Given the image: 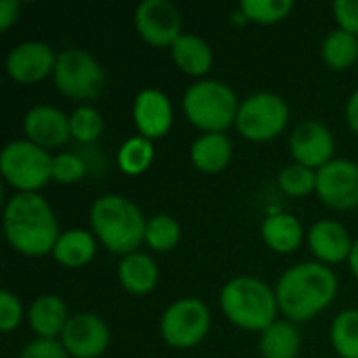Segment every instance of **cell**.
Instances as JSON below:
<instances>
[{
  "mask_svg": "<svg viewBox=\"0 0 358 358\" xmlns=\"http://www.w3.org/2000/svg\"><path fill=\"white\" fill-rule=\"evenodd\" d=\"M2 227L8 245L27 258L52 254L61 235L55 210L40 193H15L4 203Z\"/></svg>",
  "mask_w": 358,
  "mask_h": 358,
  "instance_id": "1",
  "label": "cell"
},
{
  "mask_svg": "<svg viewBox=\"0 0 358 358\" xmlns=\"http://www.w3.org/2000/svg\"><path fill=\"white\" fill-rule=\"evenodd\" d=\"M279 313L292 323H306L321 315L338 296L334 268L321 262H300L287 268L275 287Z\"/></svg>",
  "mask_w": 358,
  "mask_h": 358,
  "instance_id": "2",
  "label": "cell"
},
{
  "mask_svg": "<svg viewBox=\"0 0 358 358\" xmlns=\"http://www.w3.org/2000/svg\"><path fill=\"white\" fill-rule=\"evenodd\" d=\"M92 235L101 245L117 256L134 254L145 243L147 218L143 212L124 195H101L90 208Z\"/></svg>",
  "mask_w": 358,
  "mask_h": 358,
  "instance_id": "3",
  "label": "cell"
},
{
  "mask_svg": "<svg viewBox=\"0 0 358 358\" xmlns=\"http://www.w3.org/2000/svg\"><path fill=\"white\" fill-rule=\"evenodd\" d=\"M224 317L239 329L264 331L277 321L279 304L275 289L256 277H235L220 292Z\"/></svg>",
  "mask_w": 358,
  "mask_h": 358,
  "instance_id": "4",
  "label": "cell"
},
{
  "mask_svg": "<svg viewBox=\"0 0 358 358\" xmlns=\"http://www.w3.org/2000/svg\"><path fill=\"white\" fill-rule=\"evenodd\" d=\"M239 105L235 90L222 80H197L182 94L185 117L203 134L229 130L237 120Z\"/></svg>",
  "mask_w": 358,
  "mask_h": 358,
  "instance_id": "5",
  "label": "cell"
},
{
  "mask_svg": "<svg viewBox=\"0 0 358 358\" xmlns=\"http://www.w3.org/2000/svg\"><path fill=\"white\" fill-rule=\"evenodd\" d=\"M0 172L15 193H40L52 180V155L27 138H17L4 145Z\"/></svg>",
  "mask_w": 358,
  "mask_h": 358,
  "instance_id": "6",
  "label": "cell"
},
{
  "mask_svg": "<svg viewBox=\"0 0 358 358\" xmlns=\"http://www.w3.org/2000/svg\"><path fill=\"white\" fill-rule=\"evenodd\" d=\"M289 124V105L281 94L275 92H254L241 101L235 128L252 143H266L283 134Z\"/></svg>",
  "mask_w": 358,
  "mask_h": 358,
  "instance_id": "7",
  "label": "cell"
},
{
  "mask_svg": "<svg viewBox=\"0 0 358 358\" xmlns=\"http://www.w3.org/2000/svg\"><path fill=\"white\" fill-rule=\"evenodd\" d=\"M52 80L63 96L71 101H92L105 86V71L88 50L65 48L57 55Z\"/></svg>",
  "mask_w": 358,
  "mask_h": 358,
  "instance_id": "8",
  "label": "cell"
},
{
  "mask_svg": "<svg viewBox=\"0 0 358 358\" xmlns=\"http://www.w3.org/2000/svg\"><path fill=\"white\" fill-rule=\"evenodd\" d=\"M210 323L212 315L206 302L199 298H180L164 310L159 321V336L170 348L187 350L206 340Z\"/></svg>",
  "mask_w": 358,
  "mask_h": 358,
  "instance_id": "9",
  "label": "cell"
},
{
  "mask_svg": "<svg viewBox=\"0 0 358 358\" xmlns=\"http://www.w3.org/2000/svg\"><path fill=\"white\" fill-rule=\"evenodd\" d=\"M134 27L138 36L155 48H172L185 34L182 17L168 0H143L134 10Z\"/></svg>",
  "mask_w": 358,
  "mask_h": 358,
  "instance_id": "10",
  "label": "cell"
},
{
  "mask_svg": "<svg viewBox=\"0 0 358 358\" xmlns=\"http://www.w3.org/2000/svg\"><path fill=\"white\" fill-rule=\"evenodd\" d=\"M317 197L331 210L358 208V164L352 159L336 157L317 170Z\"/></svg>",
  "mask_w": 358,
  "mask_h": 358,
  "instance_id": "11",
  "label": "cell"
},
{
  "mask_svg": "<svg viewBox=\"0 0 358 358\" xmlns=\"http://www.w3.org/2000/svg\"><path fill=\"white\" fill-rule=\"evenodd\" d=\"M57 55L50 44L40 40L21 42L8 50L4 59L6 76L23 86L38 84L55 71Z\"/></svg>",
  "mask_w": 358,
  "mask_h": 358,
  "instance_id": "12",
  "label": "cell"
},
{
  "mask_svg": "<svg viewBox=\"0 0 358 358\" xmlns=\"http://www.w3.org/2000/svg\"><path fill=\"white\" fill-rule=\"evenodd\" d=\"M59 340L71 358H99L105 355L111 342V334L99 315L78 313L71 315Z\"/></svg>",
  "mask_w": 358,
  "mask_h": 358,
  "instance_id": "13",
  "label": "cell"
},
{
  "mask_svg": "<svg viewBox=\"0 0 358 358\" xmlns=\"http://www.w3.org/2000/svg\"><path fill=\"white\" fill-rule=\"evenodd\" d=\"M289 151L296 164H302L310 170H321L325 164L336 159V138L325 124L306 120L294 128L289 136Z\"/></svg>",
  "mask_w": 358,
  "mask_h": 358,
  "instance_id": "14",
  "label": "cell"
},
{
  "mask_svg": "<svg viewBox=\"0 0 358 358\" xmlns=\"http://www.w3.org/2000/svg\"><path fill=\"white\" fill-rule=\"evenodd\" d=\"M132 120L141 136L149 141L166 136L174 122V109L170 96L157 88L141 90L132 103Z\"/></svg>",
  "mask_w": 358,
  "mask_h": 358,
  "instance_id": "15",
  "label": "cell"
},
{
  "mask_svg": "<svg viewBox=\"0 0 358 358\" xmlns=\"http://www.w3.org/2000/svg\"><path fill=\"white\" fill-rule=\"evenodd\" d=\"M23 132L27 141L46 151L63 147L71 138L69 115L52 105H34L23 115Z\"/></svg>",
  "mask_w": 358,
  "mask_h": 358,
  "instance_id": "16",
  "label": "cell"
},
{
  "mask_svg": "<svg viewBox=\"0 0 358 358\" xmlns=\"http://www.w3.org/2000/svg\"><path fill=\"white\" fill-rule=\"evenodd\" d=\"M306 241H308V248H310L313 256L317 258V262L327 264V266L348 262L352 245H355L348 229L342 222L331 220V218L317 220L308 229Z\"/></svg>",
  "mask_w": 358,
  "mask_h": 358,
  "instance_id": "17",
  "label": "cell"
},
{
  "mask_svg": "<svg viewBox=\"0 0 358 358\" xmlns=\"http://www.w3.org/2000/svg\"><path fill=\"white\" fill-rule=\"evenodd\" d=\"M27 325L29 329L42 338V340H59L61 334L67 327V321L71 319L67 304L63 302V298L52 296V294H44L38 296L29 310H27Z\"/></svg>",
  "mask_w": 358,
  "mask_h": 358,
  "instance_id": "18",
  "label": "cell"
},
{
  "mask_svg": "<svg viewBox=\"0 0 358 358\" xmlns=\"http://www.w3.org/2000/svg\"><path fill=\"white\" fill-rule=\"evenodd\" d=\"M233 157V143L224 132L199 134L191 145V162L203 174L222 172Z\"/></svg>",
  "mask_w": 358,
  "mask_h": 358,
  "instance_id": "19",
  "label": "cell"
},
{
  "mask_svg": "<svg viewBox=\"0 0 358 358\" xmlns=\"http://www.w3.org/2000/svg\"><path fill=\"white\" fill-rule=\"evenodd\" d=\"M170 55H172L174 65L182 73L199 78V80H203V76L214 65V52H212L210 44L203 38H199L195 34H187V31L172 44Z\"/></svg>",
  "mask_w": 358,
  "mask_h": 358,
  "instance_id": "20",
  "label": "cell"
},
{
  "mask_svg": "<svg viewBox=\"0 0 358 358\" xmlns=\"http://www.w3.org/2000/svg\"><path fill=\"white\" fill-rule=\"evenodd\" d=\"M260 233H262V241L277 254L296 252L306 237L302 222L294 214H287V212L268 214L262 222Z\"/></svg>",
  "mask_w": 358,
  "mask_h": 358,
  "instance_id": "21",
  "label": "cell"
},
{
  "mask_svg": "<svg viewBox=\"0 0 358 358\" xmlns=\"http://www.w3.org/2000/svg\"><path fill=\"white\" fill-rule=\"evenodd\" d=\"M117 279L122 287L132 296H147L155 289L159 271L155 260L149 254L134 252L120 260L117 264Z\"/></svg>",
  "mask_w": 358,
  "mask_h": 358,
  "instance_id": "22",
  "label": "cell"
},
{
  "mask_svg": "<svg viewBox=\"0 0 358 358\" xmlns=\"http://www.w3.org/2000/svg\"><path fill=\"white\" fill-rule=\"evenodd\" d=\"M96 254V237L84 229L63 231L55 243L52 258L65 268H82L92 262Z\"/></svg>",
  "mask_w": 358,
  "mask_h": 358,
  "instance_id": "23",
  "label": "cell"
},
{
  "mask_svg": "<svg viewBox=\"0 0 358 358\" xmlns=\"http://www.w3.org/2000/svg\"><path fill=\"white\" fill-rule=\"evenodd\" d=\"M300 344L302 338L296 323L287 319H277L260 336V355L262 358H298Z\"/></svg>",
  "mask_w": 358,
  "mask_h": 358,
  "instance_id": "24",
  "label": "cell"
},
{
  "mask_svg": "<svg viewBox=\"0 0 358 358\" xmlns=\"http://www.w3.org/2000/svg\"><path fill=\"white\" fill-rule=\"evenodd\" d=\"M321 57L325 65L334 71L350 69L358 61V38L340 27L329 31L323 40Z\"/></svg>",
  "mask_w": 358,
  "mask_h": 358,
  "instance_id": "25",
  "label": "cell"
},
{
  "mask_svg": "<svg viewBox=\"0 0 358 358\" xmlns=\"http://www.w3.org/2000/svg\"><path fill=\"white\" fill-rule=\"evenodd\" d=\"M153 157H155L153 141L136 134L124 141L122 147L117 149V168L126 176H141L151 168Z\"/></svg>",
  "mask_w": 358,
  "mask_h": 358,
  "instance_id": "26",
  "label": "cell"
},
{
  "mask_svg": "<svg viewBox=\"0 0 358 358\" xmlns=\"http://www.w3.org/2000/svg\"><path fill=\"white\" fill-rule=\"evenodd\" d=\"M329 340L340 358H358V310H342L329 329Z\"/></svg>",
  "mask_w": 358,
  "mask_h": 358,
  "instance_id": "27",
  "label": "cell"
},
{
  "mask_svg": "<svg viewBox=\"0 0 358 358\" xmlns=\"http://www.w3.org/2000/svg\"><path fill=\"white\" fill-rule=\"evenodd\" d=\"M180 235H182L180 224L170 214H155L147 220L145 243L149 245L151 252H157V254L172 252L178 245Z\"/></svg>",
  "mask_w": 358,
  "mask_h": 358,
  "instance_id": "28",
  "label": "cell"
},
{
  "mask_svg": "<svg viewBox=\"0 0 358 358\" xmlns=\"http://www.w3.org/2000/svg\"><path fill=\"white\" fill-rule=\"evenodd\" d=\"M69 128L71 138H76L80 145H92L101 138L105 122L96 107L84 103L69 113Z\"/></svg>",
  "mask_w": 358,
  "mask_h": 358,
  "instance_id": "29",
  "label": "cell"
},
{
  "mask_svg": "<svg viewBox=\"0 0 358 358\" xmlns=\"http://www.w3.org/2000/svg\"><path fill=\"white\" fill-rule=\"evenodd\" d=\"M294 0H243L239 10L243 17L258 25H275L289 17L294 10Z\"/></svg>",
  "mask_w": 358,
  "mask_h": 358,
  "instance_id": "30",
  "label": "cell"
},
{
  "mask_svg": "<svg viewBox=\"0 0 358 358\" xmlns=\"http://www.w3.org/2000/svg\"><path fill=\"white\" fill-rule=\"evenodd\" d=\"M279 189L289 197H306L317 189V170H310L302 164L285 166L277 176Z\"/></svg>",
  "mask_w": 358,
  "mask_h": 358,
  "instance_id": "31",
  "label": "cell"
},
{
  "mask_svg": "<svg viewBox=\"0 0 358 358\" xmlns=\"http://www.w3.org/2000/svg\"><path fill=\"white\" fill-rule=\"evenodd\" d=\"M86 172H88V166L80 153L63 151V153L52 155V180L61 185H73L82 180Z\"/></svg>",
  "mask_w": 358,
  "mask_h": 358,
  "instance_id": "32",
  "label": "cell"
},
{
  "mask_svg": "<svg viewBox=\"0 0 358 358\" xmlns=\"http://www.w3.org/2000/svg\"><path fill=\"white\" fill-rule=\"evenodd\" d=\"M25 317L27 315H23L21 300L15 294H10L8 289L0 292V331L2 334L15 331Z\"/></svg>",
  "mask_w": 358,
  "mask_h": 358,
  "instance_id": "33",
  "label": "cell"
},
{
  "mask_svg": "<svg viewBox=\"0 0 358 358\" xmlns=\"http://www.w3.org/2000/svg\"><path fill=\"white\" fill-rule=\"evenodd\" d=\"M19 358H71L61 340H42L36 338L31 340L23 350Z\"/></svg>",
  "mask_w": 358,
  "mask_h": 358,
  "instance_id": "34",
  "label": "cell"
},
{
  "mask_svg": "<svg viewBox=\"0 0 358 358\" xmlns=\"http://www.w3.org/2000/svg\"><path fill=\"white\" fill-rule=\"evenodd\" d=\"M331 10L340 29L358 38V0H336Z\"/></svg>",
  "mask_w": 358,
  "mask_h": 358,
  "instance_id": "35",
  "label": "cell"
},
{
  "mask_svg": "<svg viewBox=\"0 0 358 358\" xmlns=\"http://www.w3.org/2000/svg\"><path fill=\"white\" fill-rule=\"evenodd\" d=\"M19 10H21L19 0H2L0 2V29L2 31L10 29V25L19 19Z\"/></svg>",
  "mask_w": 358,
  "mask_h": 358,
  "instance_id": "36",
  "label": "cell"
},
{
  "mask_svg": "<svg viewBox=\"0 0 358 358\" xmlns=\"http://www.w3.org/2000/svg\"><path fill=\"white\" fill-rule=\"evenodd\" d=\"M344 115H346V124L348 128L358 136V88L348 96V103H346V109H344Z\"/></svg>",
  "mask_w": 358,
  "mask_h": 358,
  "instance_id": "37",
  "label": "cell"
},
{
  "mask_svg": "<svg viewBox=\"0 0 358 358\" xmlns=\"http://www.w3.org/2000/svg\"><path fill=\"white\" fill-rule=\"evenodd\" d=\"M348 264H350V271L355 275V279L358 281V239L352 245V252H350V258H348Z\"/></svg>",
  "mask_w": 358,
  "mask_h": 358,
  "instance_id": "38",
  "label": "cell"
}]
</instances>
